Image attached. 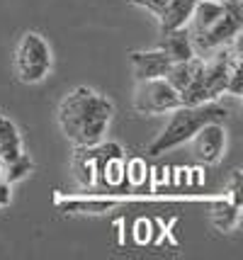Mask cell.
Returning <instances> with one entry per match:
<instances>
[{"instance_id": "2e32d148", "label": "cell", "mask_w": 243, "mask_h": 260, "mask_svg": "<svg viewBox=\"0 0 243 260\" xmlns=\"http://www.w3.org/2000/svg\"><path fill=\"white\" fill-rule=\"evenodd\" d=\"M212 3H224L226 5V3H236V0H212Z\"/></svg>"}, {"instance_id": "9c48e42d", "label": "cell", "mask_w": 243, "mask_h": 260, "mask_svg": "<svg viewBox=\"0 0 243 260\" xmlns=\"http://www.w3.org/2000/svg\"><path fill=\"white\" fill-rule=\"evenodd\" d=\"M224 12V3H212V0H197L195 10L190 15V22L185 24L190 29V37L195 34H202L204 29H209L212 24L217 22Z\"/></svg>"}, {"instance_id": "7a4b0ae2", "label": "cell", "mask_w": 243, "mask_h": 260, "mask_svg": "<svg viewBox=\"0 0 243 260\" xmlns=\"http://www.w3.org/2000/svg\"><path fill=\"white\" fill-rule=\"evenodd\" d=\"M226 114H229L226 107H221L217 100L202 102V105H180V107L173 110L165 129L149 144L146 153L149 156H161L165 151L190 141L197 134V129H202L209 122H224Z\"/></svg>"}, {"instance_id": "6da1fadb", "label": "cell", "mask_w": 243, "mask_h": 260, "mask_svg": "<svg viewBox=\"0 0 243 260\" xmlns=\"http://www.w3.org/2000/svg\"><path fill=\"white\" fill-rule=\"evenodd\" d=\"M115 105L90 88L71 90L58 105V124L71 144L78 148H95L102 141L112 119Z\"/></svg>"}, {"instance_id": "8fae6325", "label": "cell", "mask_w": 243, "mask_h": 260, "mask_svg": "<svg viewBox=\"0 0 243 260\" xmlns=\"http://www.w3.org/2000/svg\"><path fill=\"white\" fill-rule=\"evenodd\" d=\"M22 153V136L17 132V126L12 124L8 117L0 114V156L5 160H12Z\"/></svg>"}, {"instance_id": "ba28073f", "label": "cell", "mask_w": 243, "mask_h": 260, "mask_svg": "<svg viewBox=\"0 0 243 260\" xmlns=\"http://www.w3.org/2000/svg\"><path fill=\"white\" fill-rule=\"evenodd\" d=\"M158 49L163 54H168L170 61H185V58L195 56V46H192V37L187 27H178L170 32H161V42Z\"/></svg>"}, {"instance_id": "30bf717a", "label": "cell", "mask_w": 243, "mask_h": 260, "mask_svg": "<svg viewBox=\"0 0 243 260\" xmlns=\"http://www.w3.org/2000/svg\"><path fill=\"white\" fill-rule=\"evenodd\" d=\"M197 0H165V8L158 15L161 20V32H170L178 27H185L190 22V15L195 10Z\"/></svg>"}, {"instance_id": "277c9868", "label": "cell", "mask_w": 243, "mask_h": 260, "mask_svg": "<svg viewBox=\"0 0 243 260\" xmlns=\"http://www.w3.org/2000/svg\"><path fill=\"white\" fill-rule=\"evenodd\" d=\"M17 73L22 83H39L51 68V49L44 42V37L37 32L22 34L17 44Z\"/></svg>"}, {"instance_id": "5bb4252c", "label": "cell", "mask_w": 243, "mask_h": 260, "mask_svg": "<svg viewBox=\"0 0 243 260\" xmlns=\"http://www.w3.org/2000/svg\"><path fill=\"white\" fill-rule=\"evenodd\" d=\"M149 221H146V219H139V221H136V241H139V243H144V241H149V238L144 236V231H149Z\"/></svg>"}, {"instance_id": "3957f363", "label": "cell", "mask_w": 243, "mask_h": 260, "mask_svg": "<svg viewBox=\"0 0 243 260\" xmlns=\"http://www.w3.org/2000/svg\"><path fill=\"white\" fill-rule=\"evenodd\" d=\"M241 29H243L241 0H236V3H226L219 20L212 24L209 29H204L202 34H195V37H192L195 54L197 56H207L209 51H214V49H219V46L231 44L233 39L241 34Z\"/></svg>"}, {"instance_id": "4fadbf2b", "label": "cell", "mask_w": 243, "mask_h": 260, "mask_svg": "<svg viewBox=\"0 0 243 260\" xmlns=\"http://www.w3.org/2000/svg\"><path fill=\"white\" fill-rule=\"evenodd\" d=\"M141 168H144V160H131V170H134V173L129 175V180H131V182H141V180H144V175L139 173Z\"/></svg>"}, {"instance_id": "9a60e30c", "label": "cell", "mask_w": 243, "mask_h": 260, "mask_svg": "<svg viewBox=\"0 0 243 260\" xmlns=\"http://www.w3.org/2000/svg\"><path fill=\"white\" fill-rule=\"evenodd\" d=\"M10 204V185L5 180H0V207Z\"/></svg>"}, {"instance_id": "52a82bcc", "label": "cell", "mask_w": 243, "mask_h": 260, "mask_svg": "<svg viewBox=\"0 0 243 260\" xmlns=\"http://www.w3.org/2000/svg\"><path fill=\"white\" fill-rule=\"evenodd\" d=\"M131 63H134V76H136V80L163 78V76L168 73V68L173 66L170 56L163 54L161 49H153V51H134V54H131Z\"/></svg>"}, {"instance_id": "8992f818", "label": "cell", "mask_w": 243, "mask_h": 260, "mask_svg": "<svg viewBox=\"0 0 243 260\" xmlns=\"http://www.w3.org/2000/svg\"><path fill=\"white\" fill-rule=\"evenodd\" d=\"M195 146V156L204 163H217L226 148V129L221 122H209L202 129H197V134L190 139Z\"/></svg>"}, {"instance_id": "5b68a950", "label": "cell", "mask_w": 243, "mask_h": 260, "mask_svg": "<svg viewBox=\"0 0 243 260\" xmlns=\"http://www.w3.org/2000/svg\"><path fill=\"white\" fill-rule=\"evenodd\" d=\"M180 92L165 78L139 80V88L134 92V110L141 114H165L180 107Z\"/></svg>"}, {"instance_id": "7c38bea8", "label": "cell", "mask_w": 243, "mask_h": 260, "mask_svg": "<svg viewBox=\"0 0 243 260\" xmlns=\"http://www.w3.org/2000/svg\"><path fill=\"white\" fill-rule=\"evenodd\" d=\"M136 5H141V8H146V10L156 12V15H161L163 8H165V0H134Z\"/></svg>"}]
</instances>
